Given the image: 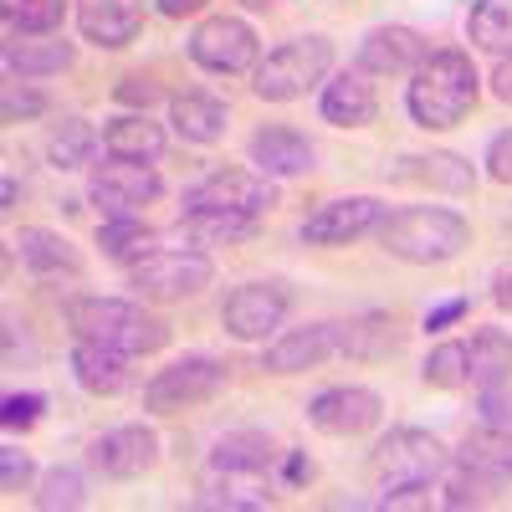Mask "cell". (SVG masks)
<instances>
[{
  "label": "cell",
  "instance_id": "1",
  "mask_svg": "<svg viewBox=\"0 0 512 512\" xmlns=\"http://www.w3.org/2000/svg\"><path fill=\"white\" fill-rule=\"evenodd\" d=\"M477 98H482V72H477L472 52H461V47L431 52L405 82V113L420 128H431V134L456 128L477 108Z\"/></svg>",
  "mask_w": 512,
  "mask_h": 512
},
{
  "label": "cell",
  "instance_id": "2",
  "mask_svg": "<svg viewBox=\"0 0 512 512\" xmlns=\"http://www.w3.org/2000/svg\"><path fill=\"white\" fill-rule=\"evenodd\" d=\"M62 318L72 338H93V344L123 349V354H159L169 349V323L149 313L139 297H103V292H77L62 303Z\"/></svg>",
  "mask_w": 512,
  "mask_h": 512
},
{
  "label": "cell",
  "instance_id": "3",
  "mask_svg": "<svg viewBox=\"0 0 512 512\" xmlns=\"http://www.w3.org/2000/svg\"><path fill=\"white\" fill-rule=\"evenodd\" d=\"M374 236L405 267H441L472 246V221L451 205H405V210H384Z\"/></svg>",
  "mask_w": 512,
  "mask_h": 512
},
{
  "label": "cell",
  "instance_id": "4",
  "mask_svg": "<svg viewBox=\"0 0 512 512\" xmlns=\"http://www.w3.org/2000/svg\"><path fill=\"white\" fill-rule=\"evenodd\" d=\"M333 77V41L323 31L308 36H287L282 47H272L251 72V93L262 103H297L313 88Z\"/></svg>",
  "mask_w": 512,
  "mask_h": 512
},
{
  "label": "cell",
  "instance_id": "5",
  "mask_svg": "<svg viewBox=\"0 0 512 512\" xmlns=\"http://www.w3.org/2000/svg\"><path fill=\"white\" fill-rule=\"evenodd\" d=\"M210 282H216V262H210V251H195V246H159L144 262L128 267V292L154 308L200 297Z\"/></svg>",
  "mask_w": 512,
  "mask_h": 512
},
{
  "label": "cell",
  "instance_id": "6",
  "mask_svg": "<svg viewBox=\"0 0 512 512\" xmlns=\"http://www.w3.org/2000/svg\"><path fill=\"white\" fill-rule=\"evenodd\" d=\"M226 364L221 359H205V354H190V359H175L169 369H159L149 384H144V410L149 415H185V410H205L210 400L226 395Z\"/></svg>",
  "mask_w": 512,
  "mask_h": 512
},
{
  "label": "cell",
  "instance_id": "7",
  "mask_svg": "<svg viewBox=\"0 0 512 512\" xmlns=\"http://www.w3.org/2000/svg\"><path fill=\"white\" fill-rule=\"evenodd\" d=\"M369 466L379 487H405V482H436L446 466H451V451L420 431V425H395L390 436H379V446L369 451Z\"/></svg>",
  "mask_w": 512,
  "mask_h": 512
},
{
  "label": "cell",
  "instance_id": "8",
  "mask_svg": "<svg viewBox=\"0 0 512 512\" xmlns=\"http://www.w3.org/2000/svg\"><path fill=\"white\" fill-rule=\"evenodd\" d=\"M292 308V287L282 277H256V282H241L226 292L221 303V328L241 344H267V338L282 328Z\"/></svg>",
  "mask_w": 512,
  "mask_h": 512
},
{
  "label": "cell",
  "instance_id": "9",
  "mask_svg": "<svg viewBox=\"0 0 512 512\" xmlns=\"http://www.w3.org/2000/svg\"><path fill=\"white\" fill-rule=\"evenodd\" d=\"M190 62L216 77H241V72H256V62H262V41H256L251 21L221 11L190 31Z\"/></svg>",
  "mask_w": 512,
  "mask_h": 512
},
{
  "label": "cell",
  "instance_id": "10",
  "mask_svg": "<svg viewBox=\"0 0 512 512\" xmlns=\"http://www.w3.org/2000/svg\"><path fill=\"white\" fill-rule=\"evenodd\" d=\"M159 195H164L159 169L139 164V159L103 154V164H93V175H88V200L103 210V216H139V210L154 205Z\"/></svg>",
  "mask_w": 512,
  "mask_h": 512
},
{
  "label": "cell",
  "instance_id": "11",
  "mask_svg": "<svg viewBox=\"0 0 512 512\" xmlns=\"http://www.w3.org/2000/svg\"><path fill=\"white\" fill-rule=\"evenodd\" d=\"M277 205V180L256 175V169H210L205 180L185 190V210H236V216L262 221Z\"/></svg>",
  "mask_w": 512,
  "mask_h": 512
},
{
  "label": "cell",
  "instance_id": "12",
  "mask_svg": "<svg viewBox=\"0 0 512 512\" xmlns=\"http://www.w3.org/2000/svg\"><path fill=\"white\" fill-rule=\"evenodd\" d=\"M379 420H384V400L369 384H328V390H318L308 400V425L323 436H338V441L374 431Z\"/></svg>",
  "mask_w": 512,
  "mask_h": 512
},
{
  "label": "cell",
  "instance_id": "13",
  "mask_svg": "<svg viewBox=\"0 0 512 512\" xmlns=\"http://www.w3.org/2000/svg\"><path fill=\"white\" fill-rule=\"evenodd\" d=\"M154 461H159V431L144 425V420L113 425V431L93 436V446H88V466L103 482H134Z\"/></svg>",
  "mask_w": 512,
  "mask_h": 512
},
{
  "label": "cell",
  "instance_id": "14",
  "mask_svg": "<svg viewBox=\"0 0 512 512\" xmlns=\"http://www.w3.org/2000/svg\"><path fill=\"white\" fill-rule=\"evenodd\" d=\"M384 210L390 205L374 195H338V200H323L297 236H303V246H349L384 221Z\"/></svg>",
  "mask_w": 512,
  "mask_h": 512
},
{
  "label": "cell",
  "instance_id": "15",
  "mask_svg": "<svg viewBox=\"0 0 512 512\" xmlns=\"http://www.w3.org/2000/svg\"><path fill=\"white\" fill-rule=\"evenodd\" d=\"M338 323V359L349 364H384L405 349V318L400 313H384V308H369V313H354V318H333Z\"/></svg>",
  "mask_w": 512,
  "mask_h": 512
},
{
  "label": "cell",
  "instance_id": "16",
  "mask_svg": "<svg viewBox=\"0 0 512 512\" xmlns=\"http://www.w3.org/2000/svg\"><path fill=\"white\" fill-rule=\"evenodd\" d=\"M390 185H415V190H436V195H472L477 190V169L451 149L431 154H400L395 164H384Z\"/></svg>",
  "mask_w": 512,
  "mask_h": 512
},
{
  "label": "cell",
  "instance_id": "17",
  "mask_svg": "<svg viewBox=\"0 0 512 512\" xmlns=\"http://www.w3.org/2000/svg\"><path fill=\"white\" fill-rule=\"evenodd\" d=\"M246 159L256 175H267V180H297V175H308L318 149L308 134H297V128L287 123H262L256 134L246 139Z\"/></svg>",
  "mask_w": 512,
  "mask_h": 512
},
{
  "label": "cell",
  "instance_id": "18",
  "mask_svg": "<svg viewBox=\"0 0 512 512\" xmlns=\"http://www.w3.org/2000/svg\"><path fill=\"white\" fill-rule=\"evenodd\" d=\"M425 57H431V41L415 26H374L359 41L354 67H364L369 77H410Z\"/></svg>",
  "mask_w": 512,
  "mask_h": 512
},
{
  "label": "cell",
  "instance_id": "19",
  "mask_svg": "<svg viewBox=\"0 0 512 512\" xmlns=\"http://www.w3.org/2000/svg\"><path fill=\"white\" fill-rule=\"evenodd\" d=\"M338 359V323H303V328H287L277 333L267 354H262V369L267 374H308L318 364Z\"/></svg>",
  "mask_w": 512,
  "mask_h": 512
},
{
  "label": "cell",
  "instance_id": "20",
  "mask_svg": "<svg viewBox=\"0 0 512 512\" xmlns=\"http://www.w3.org/2000/svg\"><path fill=\"white\" fill-rule=\"evenodd\" d=\"M318 113L323 123L333 128H369L379 118V93H374V82L364 67H344V72H333L323 82V93H318Z\"/></svg>",
  "mask_w": 512,
  "mask_h": 512
},
{
  "label": "cell",
  "instance_id": "21",
  "mask_svg": "<svg viewBox=\"0 0 512 512\" xmlns=\"http://www.w3.org/2000/svg\"><path fill=\"white\" fill-rule=\"evenodd\" d=\"M77 31L82 41H93L103 52H118L128 41H139L144 31V6L139 0H77Z\"/></svg>",
  "mask_w": 512,
  "mask_h": 512
},
{
  "label": "cell",
  "instance_id": "22",
  "mask_svg": "<svg viewBox=\"0 0 512 512\" xmlns=\"http://www.w3.org/2000/svg\"><path fill=\"white\" fill-rule=\"evenodd\" d=\"M72 379L88 395L113 400V395H123L128 384H134V354L93 344V338H77V344H72Z\"/></svg>",
  "mask_w": 512,
  "mask_h": 512
},
{
  "label": "cell",
  "instance_id": "23",
  "mask_svg": "<svg viewBox=\"0 0 512 512\" xmlns=\"http://www.w3.org/2000/svg\"><path fill=\"white\" fill-rule=\"evenodd\" d=\"M11 77H57L77 62V47L62 36V31H47V36H26V31H11L6 36V52H0Z\"/></svg>",
  "mask_w": 512,
  "mask_h": 512
},
{
  "label": "cell",
  "instance_id": "24",
  "mask_svg": "<svg viewBox=\"0 0 512 512\" xmlns=\"http://www.w3.org/2000/svg\"><path fill=\"white\" fill-rule=\"evenodd\" d=\"M262 231L256 216H236V210H180L169 236L180 246H195V251H210V246H241Z\"/></svg>",
  "mask_w": 512,
  "mask_h": 512
},
{
  "label": "cell",
  "instance_id": "25",
  "mask_svg": "<svg viewBox=\"0 0 512 512\" xmlns=\"http://www.w3.org/2000/svg\"><path fill=\"white\" fill-rule=\"evenodd\" d=\"M169 128H175V139L195 144V149H210V144H221L226 139V128H231V113L221 98H210L200 88H185L169 98Z\"/></svg>",
  "mask_w": 512,
  "mask_h": 512
},
{
  "label": "cell",
  "instance_id": "26",
  "mask_svg": "<svg viewBox=\"0 0 512 512\" xmlns=\"http://www.w3.org/2000/svg\"><path fill=\"white\" fill-rule=\"evenodd\" d=\"M267 472H216L205 492L190 497V507L200 512H262V507H277V487L262 482Z\"/></svg>",
  "mask_w": 512,
  "mask_h": 512
},
{
  "label": "cell",
  "instance_id": "27",
  "mask_svg": "<svg viewBox=\"0 0 512 512\" xmlns=\"http://www.w3.org/2000/svg\"><path fill=\"white\" fill-rule=\"evenodd\" d=\"M164 144H169V134H164V123H154L149 113H118V118H108L103 123V154H113V159H139V164H154L159 154H164Z\"/></svg>",
  "mask_w": 512,
  "mask_h": 512
},
{
  "label": "cell",
  "instance_id": "28",
  "mask_svg": "<svg viewBox=\"0 0 512 512\" xmlns=\"http://www.w3.org/2000/svg\"><path fill=\"white\" fill-rule=\"evenodd\" d=\"M16 251L31 277H82V251L62 236V231H47V226H21L16 236Z\"/></svg>",
  "mask_w": 512,
  "mask_h": 512
},
{
  "label": "cell",
  "instance_id": "29",
  "mask_svg": "<svg viewBox=\"0 0 512 512\" xmlns=\"http://www.w3.org/2000/svg\"><path fill=\"white\" fill-rule=\"evenodd\" d=\"M98 144H103V134L82 118V113H62L52 128H47V164L52 169H88L93 164V154H98Z\"/></svg>",
  "mask_w": 512,
  "mask_h": 512
},
{
  "label": "cell",
  "instance_id": "30",
  "mask_svg": "<svg viewBox=\"0 0 512 512\" xmlns=\"http://www.w3.org/2000/svg\"><path fill=\"white\" fill-rule=\"evenodd\" d=\"M98 246H103V256L113 267H134V262H144L149 251H159V231L144 221V216H108L103 226H98Z\"/></svg>",
  "mask_w": 512,
  "mask_h": 512
},
{
  "label": "cell",
  "instance_id": "31",
  "mask_svg": "<svg viewBox=\"0 0 512 512\" xmlns=\"http://www.w3.org/2000/svg\"><path fill=\"white\" fill-rule=\"evenodd\" d=\"M461 466H472V472L492 477V482H512V431H497V425H477V431H466V441L456 446Z\"/></svg>",
  "mask_w": 512,
  "mask_h": 512
},
{
  "label": "cell",
  "instance_id": "32",
  "mask_svg": "<svg viewBox=\"0 0 512 512\" xmlns=\"http://www.w3.org/2000/svg\"><path fill=\"white\" fill-rule=\"evenodd\" d=\"M466 374H472V390L512 374V333L507 328H472L466 338Z\"/></svg>",
  "mask_w": 512,
  "mask_h": 512
},
{
  "label": "cell",
  "instance_id": "33",
  "mask_svg": "<svg viewBox=\"0 0 512 512\" xmlns=\"http://www.w3.org/2000/svg\"><path fill=\"white\" fill-rule=\"evenodd\" d=\"M466 41L477 52L507 57L512 52V0H472V16H466Z\"/></svg>",
  "mask_w": 512,
  "mask_h": 512
},
{
  "label": "cell",
  "instance_id": "34",
  "mask_svg": "<svg viewBox=\"0 0 512 512\" xmlns=\"http://www.w3.org/2000/svg\"><path fill=\"white\" fill-rule=\"evenodd\" d=\"M282 451H272V441L262 431H231L216 441V451H210V466L216 472H267V466L277 461Z\"/></svg>",
  "mask_w": 512,
  "mask_h": 512
},
{
  "label": "cell",
  "instance_id": "35",
  "mask_svg": "<svg viewBox=\"0 0 512 512\" xmlns=\"http://www.w3.org/2000/svg\"><path fill=\"white\" fill-rule=\"evenodd\" d=\"M31 502L41 512H77V507H88V477H82V466H47V472L36 477Z\"/></svg>",
  "mask_w": 512,
  "mask_h": 512
},
{
  "label": "cell",
  "instance_id": "36",
  "mask_svg": "<svg viewBox=\"0 0 512 512\" xmlns=\"http://www.w3.org/2000/svg\"><path fill=\"white\" fill-rule=\"evenodd\" d=\"M497 492H502V482H492V477L472 472V466H461V461H451L446 472H441V507H451V512H466V507H492V502H497Z\"/></svg>",
  "mask_w": 512,
  "mask_h": 512
},
{
  "label": "cell",
  "instance_id": "37",
  "mask_svg": "<svg viewBox=\"0 0 512 512\" xmlns=\"http://www.w3.org/2000/svg\"><path fill=\"white\" fill-rule=\"evenodd\" d=\"M420 379L431 384V390H466V384H472V374H466V338L436 344L420 364Z\"/></svg>",
  "mask_w": 512,
  "mask_h": 512
},
{
  "label": "cell",
  "instance_id": "38",
  "mask_svg": "<svg viewBox=\"0 0 512 512\" xmlns=\"http://www.w3.org/2000/svg\"><path fill=\"white\" fill-rule=\"evenodd\" d=\"M72 0H6V31H26V36H47L62 31Z\"/></svg>",
  "mask_w": 512,
  "mask_h": 512
},
{
  "label": "cell",
  "instance_id": "39",
  "mask_svg": "<svg viewBox=\"0 0 512 512\" xmlns=\"http://www.w3.org/2000/svg\"><path fill=\"white\" fill-rule=\"evenodd\" d=\"M47 113V93L31 88V77H11L0 82V118L6 123H26V118H41Z\"/></svg>",
  "mask_w": 512,
  "mask_h": 512
},
{
  "label": "cell",
  "instance_id": "40",
  "mask_svg": "<svg viewBox=\"0 0 512 512\" xmlns=\"http://www.w3.org/2000/svg\"><path fill=\"white\" fill-rule=\"evenodd\" d=\"M477 415L482 425H497V431H512V374L477 390Z\"/></svg>",
  "mask_w": 512,
  "mask_h": 512
},
{
  "label": "cell",
  "instance_id": "41",
  "mask_svg": "<svg viewBox=\"0 0 512 512\" xmlns=\"http://www.w3.org/2000/svg\"><path fill=\"white\" fill-rule=\"evenodd\" d=\"M113 98H118L123 108H134V113H149V108L164 98V88H159V82H154L149 72H128V77H118Z\"/></svg>",
  "mask_w": 512,
  "mask_h": 512
},
{
  "label": "cell",
  "instance_id": "42",
  "mask_svg": "<svg viewBox=\"0 0 512 512\" xmlns=\"http://www.w3.org/2000/svg\"><path fill=\"white\" fill-rule=\"evenodd\" d=\"M441 502L431 482H405V487H379V507L384 512H420V507H431Z\"/></svg>",
  "mask_w": 512,
  "mask_h": 512
},
{
  "label": "cell",
  "instance_id": "43",
  "mask_svg": "<svg viewBox=\"0 0 512 512\" xmlns=\"http://www.w3.org/2000/svg\"><path fill=\"white\" fill-rule=\"evenodd\" d=\"M41 410H47V395H6L0 400V425L6 431H31L41 420Z\"/></svg>",
  "mask_w": 512,
  "mask_h": 512
},
{
  "label": "cell",
  "instance_id": "44",
  "mask_svg": "<svg viewBox=\"0 0 512 512\" xmlns=\"http://www.w3.org/2000/svg\"><path fill=\"white\" fill-rule=\"evenodd\" d=\"M482 164H487V180H497V185L512 190V128H502V134L487 144Z\"/></svg>",
  "mask_w": 512,
  "mask_h": 512
},
{
  "label": "cell",
  "instance_id": "45",
  "mask_svg": "<svg viewBox=\"0 0 512 512\" xmlns=\"http://www.w3.org/2000/svg\"><path fill=\"white\" fill-rule=\"evenodd\" d=\"M26 482H31V456L16 451V446H6V451H0V487H6V492H21Z\"/></svg>",
  "mask_w": 512,
  "mask_h": 512
},
{
  "label": "cell",
  "instance_id": "46",
  "mask_svg": "<svg viewBox=\"0 0 512 512\" xmlns=\"http://www.w3.org/2000/svg\"><path fill=\"white\" fill-rule=\"evenodd\" d=\"M303 482H313L308 451H282V487H303Z\"/></svg>",
  "mask_w": 512,
  "mask_h": 512
},
{
  "label": "cell",
  "instance_id": "47",
  "mask_svg": "<svg viewBox=\"0 0 512 512\" xmlns=\"http://www.w3.org/2000/svg\"><path fill=\"white\" fill-rule=\"evenodd\" d=\"M487 88H492V98H497L502 108H512V52L497 57V67H492V77H487Z\"/></svg>",
  "mask_w": 512,
  "mask_h": 512
},
{
  "label": "cell",
  "instance_id": "48",
  "mask_svg": "<svg viewBox=\"0 0 512 512\" xmlns=\"http://www.w3.org/2000/svg\"><path fill=\"white\" fill-rule=\"evenodd\" d=\"M461 318H466V297H451V303H441V308L425 313V328L441 333V328H451V323H461Z\"/></svg>",
  "mask_w": 512,
  "mask_h": 512
},
{
  "label": "cell",
  "instance_id": "49",
  "mask_svg": "<svg viewBox=\"0 0 512 512\" xmlns=\"http://www.w3.org/2000/svg\"><path fill=\"white\" fill-rule=\"evenodd\" d=\"M159 6V16H169V21H185V16H200L210 0H154Z\"/></svg>",
  "mask_w": 512,
  "mask_h": 512
},
{
  "label": "cell",
  "instance_id": "50",
  "mask_svg": "<svg viewBox=\"0 0 512 512\" xmlns=\"http://www.w3.org/2000/svg\"><path fill=\"white\" fill-rule=\"evenodd\" d=\"M492 303H497L502 313H512V267L497 272V282H492Z\"/></svg>",
  "mask_w": 512,
  "mask_h": 512
},
{
  "label": "cell",
  "instance_id": "51",
  "mask_svg": "<svg viewBox=\"0 0 512 512\" xmlns=\"http://www.w3.org/2000/svg\"><path fill=\"white\" fill-rule=\"evenodd\" d=\"M246 6H272V0H246Z\"/></svg>",
  "mask_w": 512,
  "mask_h": 512
}]
</instances>
